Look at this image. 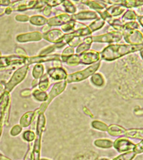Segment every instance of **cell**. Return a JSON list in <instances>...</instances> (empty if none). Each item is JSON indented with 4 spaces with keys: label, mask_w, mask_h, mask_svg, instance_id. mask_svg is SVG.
Masks as SVG:
<instances>
[{
    "label": "cell",
    "mask_w": 143,
    "mask_h": 160,
    "mask_svg": "<svg viewBox=\"0 0 143 160\" xmlns=\"http://www.w3.org/2000/svg\"><path fill=\"white\" fill-rule=\"evenodd\" d=\"M9 101H10L9 93L4 91L0 96V123H2L4 116L9 107Z\"/></svg>",
    "instance_id": "15"
},
{
    "label": "cell",
    "mask_w": 143,
    "mask_h": 160,
    "mask_svg": "<svg viewBox=\"0 0 143 160\" xmlns=\"http://www.w3.org/2000/svg\"><path fill=\"white\" fill-rule=\"evenodd\" d=\"M37 84H38V81H37V79H35L33 81V83H32V86L33 87H36V86H37Z\"/></svg>",
    "instance_id": "52"
},
{
    "label": "cell",
    "mask_w": 143,
    "mask_h": 160,
    "mask_svg": "<svg viewBox=\"0 0 143 160\" xmlns=\"http://www.w3.org/2000/svg\"><path fill=\"white\" fill-rule=\"evenodd\" d=\"M140 56H141L142 59L143 60V49H142L141 50H140Z\"/></svg>",
    "instance_id": "53"
},
{
    "label": "cell",
    "mask_w": 143,
    "mask_h": 160,
    "mask_svg": "<svg viewBox=\"0 0 143 160\" xmlns=\"http://www.w3.org/2000/svg\"><path fill=\"white\" fill-rule=\"evenodd\" d=\"M105 21L102 18H98L96 19L95 21L93 22L89 25V28L91 30L92 32L93 33L94 32H95V31L100 30V29L102 28V27L105 25Z\"/></svg>",
    "instance_id": "29"
},
{
    "label": "cell",
    "mask_w": 143,
    "mask_h": 160,
    "mask_svg": "<svg viewBox=\"0 0 143 160\" xmlns=\"http://www.w3.org/2000/svg\"><path fill=\"white\" fill-rule=\"evenodd\" d=\"M0 56H1V53H0Z\"/></svg>",
    "instance_id": "57"
},
{
    "label": "cell",
    "mask_w": 143,
    "mask_h": 160,
    "mask_svg": "<svg viewBox=\"0 0 143 160\" xmlns=\"http://www.w3.org/2000/svg\"><path fill=\"white\" fill-rule=\"evenodd\" d=\"M0 96H1V94H0Z\"/></svg>",
    "instance_id": "58"
},
{
    "label": "cell",
    "mask_w": 143,
    "mask_h": 160,
    "mask_svg": "<svg viewBox=\"0 0 143 160\" xmlns=\"http://www.w3.org/2000/svg\"><path fill=\"white\" fill-rule=\"evenodd\" d=\"M71 20H72V15H69L68 14H61L53 17V18L47 19V24L50 27L62 26Z\"/></svg>",
    "instance_id": "10"
},
{
    "label": "cell",
    "mask_w": 143,
    "mask_h": 160,
    "mask_svg": "<svg viewBox=\"0 0 143 160\" xmlns=\"http://www.w3.org/2000/svg\"><path fill=\"white\" fill-rule=\"evenodd\" d=\"M40 160H48V159H40Z\"/></svg>",
    "instance_id": "56"
},
{
    "label": "cell",
    "mask_w": 143,
    "mask_h": 160,
    "mask_svg": "<svg viewBox=\"0 0 143 160\" xmlns=\"http://www.w3.org/2000/svg\"><path fill=\"white\" fill-rule=\"evenodd\" d=\"M79 63L83 65L94 64L100 60V53L91 50H87L79 55Z\"/></svg>",
    "instance_id": "8"
},
{
    "label": "cell",
    "mask_w": 143,
    "mask_h": 160,
    "mask_svg": "<svg viewBox=\"0 0 143 160\" xmlns=\"http://www.w3.org/2000/svg\"><path fill=\"white\" fill-rule=\"evenodd\" d=\"M143 49V45L110 44L107 46L100 53V59L105 61H113L130 53Z\"/></svg>",
    "instance_id": "1"
},
{
    "label": "cell",
    "mask_w": 143,
    "mask_h": 160,
    "mask_svg": "<svg viewBox=\"0 0 143 160\" xmlns=\"http://www.w3.org/2000/svg\"><path fill=\"white\" fill-rule=\"evenodd\" d=\"M143 5V0H124L122 6L126 8H132Z\"/></svg>",
    "instance_id": "32"
},
{
    "label": "cell",
    "mask_w": 143,
    "mask_h": 160,
    "mask_svg": "<svg viewBox=\"0 0 143 160\" xmlns=\"http://www.w3.org/2000/svg\"><path fill=\"white\" fill-rule=\"evenodd\" d=\"M62 62H65V63L69 65V66H76V65L80 64L79 63V55L77 54H72L69 55V56L65 58Z\"/></svg>",
    "instance_id": "27"
},
{
    "label": "cell",
    "mask_w": 143,
    "mask_h": 160,
    "mask_svg": "<svg viewBox=\"0 0 143 160\" xmlns=\"http://www.w3.org/2000/svg\"><path fill=\"white\" fill-rule=\"evenodd\" d=\"M72 19L74 20H91L98 18V14L96 12L84 11L72 15Z\"/></svg>",
    "instance_id": "16"
},
{
    "label": "cell",
    "mask_w": 143,
    "mask_h": 160,
    "mask_svg": "<svg viewBox=\"0 0 143 160\" xmlns=\"http://www.w3.org/2000/svg\"><path fill=\"white\" fill-rule=\"evenodd\" d=\"M31 25L35 26H42L45 25L47 22V19L43 16L34 15L31 16L29 19Z\"/></svg>",
    "instance_id": "22"
},
{
    "label": "cell",
    "mask_w": 143,
    "mask_h": 160,
    "mask_svg": "<svg viewBox=\"0 0 143 160\" xmlns=\"http://www.w3.org/2000/svg\"><path fill=\"white\" fill-rule=\"evenodd\" d=\"M31 96L34 97L35 100L41 102H45L48 98V94L45 91H41L40 89H35L31 92Z\"/></svg>",
    "instance_id": "23"
},
{
    "label": "cell",
    "mask_w": 143,
    "mask_h": 160,
    "mask_svg": "<svg viewBox=\"0 0 143 160\" xmlns=\"http://www.w3.org/2000/svg\"><path fill=\"white\" fill-rule=\"evenodd\" d=\"M114 147L119 152H124L127 151H132L135 149V144H132L129 140L125 138H119L114 143Z\"/></svg>",
    "instance_id": "12"
},
{
    "label": "cell",
    "mask_w": 143,
    "mask_h": 160,
    "mask_svg": "<svg viewBox=\"0 0 143 160\" xmlns=\"http://www.w3.org/2000/svg\"><path fill=\"white\" fill-rule=\"evenodd\" d=\"M137 19H138V21H139V22H140V25H141L142 27L143 28V15L142 16L137 17Z\"/></svg>",
    "instance_id": "50"
},
{
    "label": "cell",
    "mask_w": 143,
    "mask_h": 160,
    "mask_svg": "<svg viewBox=\"0 0 143 160\" xmlns=\"http://www.w3.org/2000/svg\"><path fill=\"white\" fill-rule=\"evenodd\" d=\"M16 20L19 22H27L30 19V18L28 16L25 15V14H19V15L16 16Z\"/></svg>",
    "instance_id": "46"
},
{
    "label": "cell",
    "mask_w": 143,
    "mask_h": 160,
    "mask_svg": "<svg viewBox=\"0 0 143 160\" xmlns=\"http://www.w3.org/2000/svg\"><path fill=\"white\" fill-rule=\"evenodd\" d=\"M107 132L110 135L117 137V136L125 134L126 129L123 127H120V126L113 124L110 126V127L107 128Z\"/></svg>",
    "instance_id": "21"
},
{
    "label": "cell",
    "mask_w": 143,
    "mask_h": 160,
    "mask_svg": "<svg viewBox=\"0 0 143 160\" xmlns=\"http://www.w3.org/2000/svg\"><path fill=\"white\" fill-rule=\"evenodd\" d=\"M137 14H136L135 11L133 10H127L125 11V13L123 14L122 18V22H125L127 20H132L135 21V19L137 18Z\"/></svg>",
    "instance_id": "34"
},
{
    "label": "cell",
    "mask_w": 143,
    "mask_h": 160,
    "mask_svg": "<svg viewBox=\"0 0 143 160\" xmlns=\"http://www.w3.org/2000/svg\"><path fill=\"white\" fill-rule=\"evenodd\" d=\"M136 154H140L142 153L143 152V139L140 143H138L137 144L135 145V149H133Z\"/></svg>",
    "instance_id": "44"
},
{
    "label": "cell",
    "mask_w": 143,
    "mask_h": 160,
    "mask_svg": "<svg viewBox=\"0 0 143 160\" xmlns=\"http://www.w3.org/2000/svg\"><path fill=\"white\" fill-rule=\"evenodd\" d=\"M122 38L125 42L130 45H142L143 42V35L137 30H123Z\"/></svg>",
    "instance_id": "6"
},
{
    "label": "cell",
    "mask_w": 143,
    "mask_h": 160,
    "mask_svg": "<svg viewBox=\"0 0 143 160\" xmlns=\"http://www.w3.org/2000/svg\"><path fill=\"white\" fill-rule=\"evenodd\" d=\"M55 60H61L60 55H37L35 57L26 58V65H30L34 63H42V62L48 61H55ZM62 61V60H61Z\"/></svg>",
    "instance_id": "9"
},
{
    "label": "cell",
    "mask_w": 143,
    "mask_h": 160,
    "mask_svg": "<svg viewBox=\"0 0 143 160\" xmlns=\"http://www.w3.org/2000/svg\"><path fill=\"white\" fill-rule=\"evenodd\" d=\"M92 125L93 126L94 128H98L99 130L107 131V127L105 123H102L100 122H93L92 123Z\"/></svg>",
    "instance_id": "42"
},
{
    "label": "cell",
    "mask_w": 143,
    "mask_h": 160,
    "mask_svg": "<svg viewBox=\"0 0 143 160\" xmlns=\"http://www.w3.org/2000/svg\"><path fill=\"white\" fill-rule=\"evenodd\" d=\"M51 8H52V7H50L48 6L45 7V8H44L43 11H42V13L44 14V15L49 17L51 14V13H52V12H51V11H52V9H51Z\"/></svg>",
    "instance_id": "47"
},
{
    "label": "cell",
    "mask_w": 143,
    "mask_h": 160,
    "mask_svg": "<svg viewBox=\"0 0 143 160\" xmlns=\"http://www.w3.org/2000/svg\"><path fill=\"white\" fill-rule=\"evenodd\" d=\"M122 38V33L119 31H111L102 35L93 36V40L94 42L115 43L120 41Z\"/></svg>",
    "instance_id": "5"
},
{
    "label": "cell",
    "mask_w": 143,
    "mask_h": 160,
    "mask_svg": "<svg viewBox=\"0 0 143 160\" xmlns=\"http://www.w3.org/2000/svg\"><path fill=\"white\" fill-rule=\"evenodd\" d=\"M10 4V0H0V5L1 6H9Z\"/></svg>",
    "instance_id": "49"
},
{
    "label": "cell",
    "mask_w": 143,
    "mask_h": 160,
    "mask_svg": "<svg viewBox=\"0 0 143 160\" xmlns=\"http://www.w3.org/2000/svg\"><path fill=\"white\" fill-rule=\"evenodd\" d=\"M125 135L127 136V137L143 139V129L126 130Z\"/></svg>",
    "instance_id": "28"
},
{
    "label": "cell",
    "mask_w": 143,
    "mask_h": 160,
    "mask_svg": "<svg viewBox=\"0 0 143 160\" xmlns=\"http://www.w3.org/2000/svg\"><path fill=\"white\" fill-rule=\"evenodd\" d=\"M64 35V32L61 30H60V29H53V30H49L47 32L43 33L42 38L48 41V42L55 44V43L59 41L60 39L62 38V36Z\"/></svg>",
    "instance_id": "14"
},
{
    "label": "cell",
    "mask_w": 143,
    "mask_h": 160,
    "mask_svg": "<svg viewBox=\"0 0 143 160\" xmlns=\"http://www.w3.org/2000/svg\"><path fill=\"white\" fill-rule=\"evenodd\" d=\"M135 114L139 115V116L140 115V116L143 115V108L142 109H140V110H137V111H135Z\"/></svg>",
    "instance_id": "51"
},
{
    "label": "cell",
    "mask_w": 143,
    "mask_h": 160,
    "mask_svg": "<svg viewBox=\"0 0 143 160\" xmlns=\"http://www.w3.org/2000/svg\"><path fill=\"white\" fill-rule=\"evenodd\" d=\"M105 10L110 18H115L123 14L126 11V7L122 5H112L108 7Z\"/></svg>",
    "instance_id": "18"
},
{
    "label": "cell",
    "mask_w": 143,
    "mask_h": 160,
    "mask_svg": "<svg viewBox=\"0 0 143 160\" xmlns=\"http://www.w3.org/2000/svg\"><path fill=\"white\" fill-rule=\"evenodd\" d=\"M45 125V117L43 113H39L37 124V137H42V134Z\"/></svg>",
    "instance_id": "24"
},
{
    "label": "cell",
    "mask_w": 143,
    "mask_h": 160,
    "mask_svg": "<svg viewBox=\"0 0 143 160\" xmlns=\"http://www.w3.org/2000/svg\"><path fill=\"white\" fill-rule=\"evenodd\" d=\"M48 76L54 81H63L67 76V71L62 67H55L47 70Z\"/></svg>",
    "instance_id": "13"
},
{
    "label": "cell",
    "mask_w": 143,
    "mask_h": 160,
    "mask_svg": "<svg viewBox=\"0 0 143 160\" xmlns=\"http://www.w3.org/2000/svg\"><path fill=\"white\" fill-rule=\"evenodd\" d=\"M123 1H124V0H123Z\"/></svg>",
    "instance_id": "60"
},
{
    "label": "cell",
    "mask_w": 143,
    "mask_h": 160,
    "mask_svg": "<svg viewBox=\"0 0 143 160\" xmlns=\"http://www.w3.org/2000/svg\"><path fill=\"white\" fill-rule=\"evenodd\" d=\"M2 90H3V86H2V84H0V92H1Z\"/></svg>",
    "instance_id": "55"
},
{
    "label": "cell",
    "mask_w": 143,
    "mask_h": 160,
    "mask_svg": "<svg viewBox=\"0 0 143 160\" xmlns=\"http://www.w3.org/2000/svg\"><path fill=\"white\" fill-rule=\"evenodd\" d=\"M82 3L86 4L89 8L94 9L98 13L106 9V5L105 4L97 2L95 0H82Z\"/></svg>",
    "instance_id": "19"
},
{
    "label": "cell",
    "mask_w": 143,
    "mask_h": 160,
    "mask_svg": "<svg viewBox=\"0 0 143 160\" xmlns=\"http://www.w3.org/2000/svg\"><path fill=\"white\" fill-rule=\"evenodd\" d=\"M140 25L135 21L129 22H125L123 25V30H137L139 28ZM122 30V31H123Z\"/></svg>",
    "instance_id": "37"
},
{
    "label": "cell",
    "mask_w": 143,
    "mask_h": 160,
    "mask_svg": "<svg viewBox=\"0 0 143 160\" xmlns=\"http://www.w3.org/2000/svg\"><path fill=\"white\" fill-rule=\"evenodd\" d=\"M17 53H18L19 55H22V56H26V52L25 51V50H23L22 48H18L16 49Z\"/></svg>",
    "instance_id": "48"
},
{
    "label": "cell",
    "mask_w": 143,
    "mask_h": 160,
    "mask_svg": "<svg viewBox=\"0 0 143 160\" xmlns=\"http://www.w3.org/2000/svg\"><path fill=\"white\" fill-rule=\"evenodd\" d=\"M44 71H45V68L42 64L39 63L36 65L32 70V76L34 78L37 80L40 79L44 74Z\"/></svg>",
    "instance_id": "30"
},
{
    "label": "cell",
    "mask_w": 143,
    "mask_h": 160,
    "mask_svg": "<svg viewBox=\"0 0 143 160\" xmlns=\"http://www.w3.org/2000/svg\"><path fill=\"white\" fill-rule=\"evenodd\" d=\"M137 154L134 151H129L127 153L121 154L113 160H132Z\"/></svg>",
    "instance_id": "36"
},
{
    "label": "cell",
    "mask_w": 143,
    "mask_h": 160,
    "mask_svg": "<svg viewBox=\"0 0 143 160\" xmlns=\"http://www.w3.org/2000/svg\"><path fill=\"white\" fill-rule=\"evenodd\" d=\"M93 42V36H88V37H86L82 41L80 44L77 46L76 49V54L79 55L82 52H86L87 50H89Z\"/></svg>",
    "instance_id": "17"
},
{
    "label": "cell",
    "mask_w": 143,
    "mask_h": 160,
    "mask_svg": "<svg viewBox=\"0 0 143 160\" xmlns=\"http://www.w3.org/2000/svg\"><path fill=\"white\" fill-rule=\"evenodd\" d=\"M23 138L27 142H32L35 138V134L31 131H26L23 134Z\"/></svg>",
    "instance_id": "41"
},
{
    "label": "cell",
    "mask_w": 143,
    "mask_h": 160,
    "mask_svg": "<svg viewBox=\"0 0 143 160\" xmlns=\"http://www.w3.org/2000/svg\"><path fill=\"white\" fill-rule=\"evenodd\" d=\"M94 144L97 147H100V148H110L112 147L113 143L110 141V140H106V139H98L97 141L94 142Z\"/></svg>",
    "instance_id": "35"
},
{
    "label": "cell",
    "mask_w": 143,
    "mask_h": 160,
    "mask_svg": "<svg viewBox=\"0 0 143 160\" xmlns=\"http://www.w3.org/2000/svg\"><path fill=\"white\" fill-rule=\"evenodd\" d=\"M101 62L100 60L98 61L96 63L90 65V66L84 70V71H81L79 72H74L72 74L67 75V76L65 79V81L67 83H75V82H80L82 81H84L87 78L89 77L92 75H93L94 72L98 71L99 68L100 66Z\"/></svg>",
    "instance_id": "2"
},
{
    "label": "cell",
    "mask_w": 143,
    "mask_h": 160,
    "mask_svg": "<svg viewBox=\"0 0 143 160\" xmlns=\"http://www.w3.org/2000/svg\"><path fill=\"white\" fill-rule=\"evenodd\" d=\"M36 113H37V110L35 111H29V112L25 113L21 117L19 123L20 126L22 127H27L31 124L32 120L35 118L36 116Z\"/></svg>",
    "instance_id": "20"
},
{
    "label": "cell",
    "mask_w": 143,
    "mask_h": 160,
    "mask_svg": "<svg viewBox=\"0 0 143 160\" xmlns=\"http://www.w3.org/2000/svg\"><path fill=\"white\" fill-rule=\"evenodd\" d=\"M142 45H143V42H142Z\"/></svg>",
    "instance_id": "59"
},
{
    "label": "cell",
    "mask_w": 143,
    "mask_h": 160,
    "mask_svg": "<svg viewBox=\"0 0 143 160\" xmlns=\"http://www.w3.org/2000/svg\"><path fill=\"white\" fill-rule=\"evenodd\" d=\"M72 54H74V48L70 47V46H69V47H67V48H65V49L63 50V52H62V55H61V60H62V62L67 57H68V56H69V55H71Z\"/></svg>",
    "instance_id": "38"
},
{
    "label": "cell",
    "mask_w": 143,
    "mask_h": 160,
    "mask_svg": "<svg viewBox=\"0 0 143 160\" xmlns=\"http://www.w3.org/2000/svg\"><path fill=\"white\" fill-rule=\"evenodd\" d=\"M67 83L65 81H62L61 82H58V83H55L54 86H53L49 94H48V98L47 101H45V102L40 106V108H39L40 113H43L44 111L46 110V108H47L48 105L51 103V101H52L55 97L60 95V93H62V92L64 91V89L66 88Z\"/></svg>",
    "instance_id": "4"
},
{
    "label": "cell",
    "mask_w": 143,
    "mask_h": 160,
    "mask_svg": "<svg viewBox=\"0 0 143 160\" xmlns=\"http://www.w3.org/2000/svg\"><path fill=\"white\" fill-rule=\"evenodd\" d=\"M40 0H19L10 4L12 11L24 12L31 9H37Z\"/></svg>",
    "instance_id": "7"
},
{
    "label": "cell",
    "mask_w": 143,
    "mask_h": 160,
    "mask_svg": "<svg viewBox=\"0 0 143 160\" xmlns=\"http://www.w3.org/2000/svg\"><path fill=\"white\" fill-rule=\"evenodd\" d=\"M90 81L94 86L97 87H102L105 83V78L102 76V75L100 73H94L91 76Z\"/></svg>",
    "instance_id": "25"
},
{
    "label": "cell",
    "mask_w": 143,
    "mask_h": 160,
    "mask_svg": "<svg viewBox=\"0 0 143 160\" xmlns=\"http://www.w3.org/2000/svg\"><path fill=\"white\" fill-rule=\"evenodd\" d=\"M65 0H45V4L50 7H53L62 4Z\"/></svg>",
    "instance_id": "40"
},
{
    "label": "cell",
    "mask_w": 143,
    "mask_h": 160,
    "mask_svg": "<svg viewBox=\"0 0 143 160\" xmlns=\"http://www.w3.org/2000/svg\"><path fill=\"white\" fill-rule=\"evenodd\" d=\"M28 65H24L22 67L17 68V70L14 72L9 81L6 84L5 87H4V91L9 93V92L12 91L13 88L17 85L21 83L26 77V72H27L28 71Z\"/></svg>",
    "instance_id": "3"
},
{
    "label": "cell",
    "mask_w": 143,
    "mask_h": 160,
    "mask_svg": "<svg viewBox=\"0 0 143 160\" xmlns=\"http://www.w3.org/2000/svg\"><path fill=\"white\" fill-rule=\"evenodd\" d=\"M56 48H55V45H50V46H47L42 49L41 51L39 52L38 55H49L51 52H52L54 50H55Z\"/></svg>",
    "instance_id": "39"
},
{
    "label": "cell",
    "mask_w": 143,
    "mask_h": 160,
    "mask_svg": "<svg viewBox=\"0 0 143 160\" xmlns=\"http://www.w3.org/2000/svg\"><path fill=\"white\" fill-rule=\"evenodd\" d=\"M21 132V126L17 125V126H14V127L12 128L11 134H12V136L14 137V136L18 135Z\"/></svg>",
    "instance_id": "45"
},
{
    "label": "cell",
    "mask_w": 143,
    "mask_h": 160,
    "mask_svg": "<svg viewBox=\"0 0 143 160\" xmlns=\"http://www.w3.org/2000/svg\"><path fill=\"white\" fill-rule=\"evenodd\" d=\"M2 123H0V136L2 134Z\"/></svg>",
    "instance_id": "54"
},
{
    "label": "cell",
    "mask_w": 143,
    "mask_h": 160,
    "mask_svg": "<svg viewBox=\"0 0 143 160\" xmlns=\"http://www.w3.org/2000/svg\"><path fill=\"white\" fill-rule=\"evenodd\" d=\"M17 40L19 42H37L40 41L42 38V34L40 32H32L21 34L17 36Z\"/></svg>",
    "instance_id": "11"
},
{
    "label": "cell",
    "mask_w": 143,
    "mask_h": 160,
    "mask_svg": "<svg viewBox=\"0 0 143 160\" xmlns=\"http://www.w3.org/2000/svg\"><path fill=\"white\" fill-rule=\"evenodd\" d=\"M101 1L105 2L107 4H112V5H122L123 2H124L123 0H101Z\"/></svg>",
    "instance_id": "43"
},
{
    "label": "cell",
    "mask_w": 143,
    "mask_h": 160,
    "mask_svg": "<svg viewBox=\"0 0 143 160\" xmlns=\"http://www.w3.org/2000/svg\"><path fill=\"white\" fill-rule=\"evenodd\" d=\"M47 74H43L42 76L40 78V81L38 83L39 88L41 91H45L49 88L50 86V78Z\"/></svg>",
    "instance_id": "26"
},
{
    "label": "cell",
    "mask_w": 143,
    "mask_h": 160,
    "mask_svg": "<svg viewBox=\"0 0 143 160\" xmlns=\"http://www.w3.org/2000/svg\"><path fill=\"white\" fill-rule=\"evenodd\" d=\"M77 25V21L74 20V19H72V20L68 22L64 25L61 26V30L63 32H72V31L74 30V29L76 28Z\"/></svg>",
    "instance_id": "33"
},
{
    "label": "cell",
    "mask_w": 143,
    "mask_h": 160,
    "mask_svg": "<svg viewBox=\"0 0 143 160\" xmlns=\"http://www.w3.org/2000/svg\"><path fill=\"white\" fill-rule=\"evenodd\" d=\"M62 6L66 12L72 14H76V7H75L74 4L72 3V2H70L69 0H65V1L62 4Z\"/></svg>",
    "instance_id": "31"
}]
</instances>
